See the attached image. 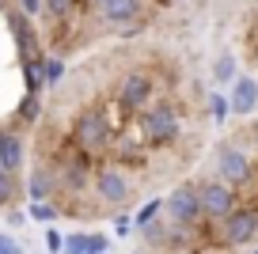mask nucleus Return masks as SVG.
Instances as JSON below:
<instances>
[{"label": "nucleus", "instance_id": "obj_10", "mask_svg": "<svg viewBox=\"0 0 258 254\" xmlns=\"http://www.w3.org/2000/svg\"><path fill=\"white\" fill-rule=\"evenodd\" d=\"M258 106V84L250 76L235 80V88H232V114H254Z\"/></svg>", "mask_w": 258, "mask_h": 254}, {"label": "nucleus", "instance_id": "obj_1", "mask_svg": "<svg viewBox=\"0 0 258 254\" xmlns=\"http://www.w3.org/2000/svg\"><path fill=\"white\" fill-rule=\"evenodd\" d=\"M202 209L209 220H228V216H235V194L228 182H205L202 190Z\"/></svg>", "mask_w": 258, "mask_h": 254}, {"label": "nucleus", "instance_id": "obj_29", "mask_svg": "<svg viewBox=\"0 0 258 254\" xmlns=\"http://www.w3.org/2000/svg\"><path fill=\"white\" fill-rule=\"evenodd\" d=\"M254 254H258V250H254Z\"/></svg>", "mask_w": 258, "mask_h": 254}, {"label": "nucleus", "instance_id": "obj_2", "mask_svg": "<svg viewBox=\"0 0 258 254\" xmlns=\"http://www.w3.org/2000/svg\"><path fill=\"white\" fill-rule=\"evenodd\" d=\"M163 209L171 213V220H175V224H194L198 216H205L202 194L190 190V186H178V190H171L167 201H163Z\"/></svg>", "mask_w": 258, "mask_h": 254}, {"label": "nucleus", "instance_id": "obj_19", "mask_svg": "<svg viewBox=\"0 0 258 254\" xmlns=\"http://www.w3.org/2000/svg\"><path fill=\"white\" fill-rule=\"evenodd\" d=\"M64 76V65L61 61H46V84H61Z\"/></svg>", "mask_w": 258, "mask_h": 254}, {"label": "nucleus", "instance_id": "obj_15", "mask_svg": "<svg viewBox=\"0 0 258 254\" xmlns=\"http://www.w3.org/2000/svg\"><path fill=\"white\" fill-rule=\"evenodd\" d=\"M42 80H46V65H42V61L27 65V88H31V95L42 88Z\"/></svg>", "mask_w": 258, "mask_h": 254}, {"label": "nucleus", "instance_id": "obj_24", "mask_svg": "<svg viewBox=\"0 0 258 254\" xmlns=\"http://www.w3.org/2000/svg\"><path fill=\"white\" fill-rule=\"evenodd\" d=\"M46 246H49V250H61V246H64V239H61V231H57V228L46 231Z\"/></svg>", "mask_w": 258, "mask_h": 254}, {"label": "nucleus", "instance_id": "obj_6", "mask_svg": "<svg viewBox=\"0 0 258 254\" xmlns=\"http://www.w3.org/2000/svg\"><path fill=\"white\" fill-rule=\"evenodd\" d=\"M220 178H224L228 186L247 182V178H250V159H247V152H239V148H224V152H220Z\"/></svg>", "mask_w": 258, "mask_h": 254}, {"label": "nucleus", "instance_id": "obj_3", "mask_svg": "<svg viewBox=\"0 0 258 254\" xmlns=\"http://www.w3.org/2000/svg\"><path fill=\"white\" fill-rule=\"evenodd\" d=\"M141 129H145V137H148V141L163 144V141H175V133H178V118H175V110H171L167 103H156L152 110L145 114Z\"/></svg>", "mask_w": 258, "mask_h": 254}, {"label": "nucleus", "instance_id": "obj_12", "mask_svg": "<svg viewBox=\"0 0 258 254\" xmlns=\"http://www.w3.org/2000/svg\"><path fill=\"white\" fill-rule=\"evenodd\" d=\"M49 186H53V178H49L46 171H31V178H27V198H31V205H46Z\"/></svg>", "mask_w": 258, "mask_h": 254}, {"label": "nucleus", "instance_id": "obj_18", "mask_svg": "<svg viewBox=\"0 0 258 254\" xmlns=\"http://www.w3.org/2000/svg\"><path fill=\"white\" fill-rule=\"evenodd\" d=\"M16 198V182H12L8 171H0V201H12Z\"/></svg>", "mask_w": 258, "mask_h": 254}, {"label": "nucleus", "instance_id": "obj_13", "mask_svg": "<svg viewBox=\"0 0 258 254\" xmlns=\"http://www.w3.org/2000/svg\"><path fill=\"white\" fill-rule=\"evenodd\" d=\"M213 80H220V84L235 80V53H220L217 57V65H213Z\"/></svg>", "mask_w": 258, "mask_h": 254}, {"label": "nucleus", "instance_id": "obj_9", "mask_svg": "<svg viewBox=\"0 0 258 254\" xmlns=\"http://www.w3.org/2000/svg\"><path fill=\"white\" fill-rule=\"evenodd\" d=\"M141 16V0H106L103 4V19L114 27H129Z\"/></svg>", "mask_w": 258, "mask_h": 254}, {"label": "nucleus", "instance_id": "obj_8", "mask_svg": "<svg viewBox=\"0 0 258 254\" xmlns=\"http://www.w3.org/2000/svg\"><path fill=\"white\" fill-rule=\"evenodd\" d=\"M254 231H258V216H254V213H235V216H228V224H224V239H228L232 246L250 243V239H254Z\"/></svg>", "mask_w": 258, "mask_h": 254}, {"label": "nucleus", "instance_id": "obj_4", "mask_svg": "<svg viewBox=\"0 0 258 254\" xmlns=\"http://www.w3.org/2000/svg\"><path fill=\"white\" fill-rule=\"evenodd\" d=\"M152 99V80L145 76V72H129L125 80H121V91H118V103L125 106V110H141V106Z\"/></svg>", "mask_w": 258, "mask_h": 254}, {"label": "nucleus", "instance_id": "obj_20", "mask_svg": "<svg viewBox=\"0 0 258 254\" xmlns=\"http://www.w3.org/2000/svg\"><path fill=\"white\" fill-rule=\"evenodd\" d=\"M46 12L49 16H64V12H73V0H46Z\"/></svg>", "mask_w": 258, "mask_h": 254}, {"label": "nucleus", "instance_id": "obj_28", "mask_svg": "<svg viewBox=\"0 0 258 254\" xmlns=\"http://www.w3.org/2000/svg\"><path fill=\"white\" fill-rule=\"evenodd\" d=\"M103 4H106V0H103Z\"/></svg>", "mask_w": 258, "mask_h": 254}, {"label": "nucleus", "instance_id": "obj_25", "mask_svg": "<svg viewBox=\"0 0 258 254\" xmlns=\"http://www.w3.org/2000/svg\"><path fill=\"white\" fill-rule=\"evenodd\" d=\"M114 231H118V235H129V231H133V220H129V216H118V220H114Z\"/></svg>", "mask_w": 258, "mask_h": 254}, {"label": "nucleus", "instance_id": "obj_23", "mask_svg": "<svg viewBox=\"0 0 258 254\" xmlns=\"http://www.w3.org/2000/svg\"><path fill=\"white\" fill-rule=\"evenodd\" d=\"M0 254H23V250H19V243H16V239L8 235V231L0 235Z\"/></svg>", "mask_w": 258, "mask_h": 254}, {"label": "nucleus", "instance_id": "obj_27", "mask_svg": "<svg viewBox=\"0 0 258 254\" xmlns=\"http://www.w3.org/2000/svg\"><path fill=\"white\" fill-rule=\"evenodd\" d=\"M106 250V239L103 235H91V254H103Z\"/></svg>", "mask_w": 258, "mask_h": 254}, {"label": "nucleus", "instance_id": "obj_16", "mask_svg": "<svg viewBox=\"0 0 258 254\" xmlns=\"http://www.w3.org/2000/svg\"><path fill=\"white\" fill-rule=\"evenodd\" d=\"M209 110H213V118H217V121H224V118H228V110H232V99L213 95V99H209Z\"/></svg>", "mask_w": 258, "mask_h": 254}, {"label": "nucleus", "instance_id": "obj_5", "mask_svg": "<svg viewBox=\"0 0 258 254\" xmlns=\"http://www.w3.org/2000/svg\"><path fill=\"white\" fill-rule=\"evenodd\" d=\"M106 121H103V114H84L80 121H76V141H80V148H88V152H99L106 144Z\"/></svg>", "mask_w": 258, "mask_h": 254}, {"label": "nucleus", "instance_id": "obj_14", "mask_svg": "<svg viewBox=\"0 0 258 254\" xmlns=\"http://www.w3.org/2000/svg\"><path fill=\"white\" fill-rule=\"evenodd\" d=\"M163 209V201H148L145 209H141L137 216H133V224H137V228H148V224H156V213H160Z\"/></svg>", "mask_w": 258, "mask_h": 254}, {"label": "nucleus", "instance_id": "obj_17", "mask_svg": "<svg viewBox=\"0 0 258 254\" xmlns=\"http://www.w3.org/2000/svg\"><path fill=\"white\" fill-rule=\"evenodd\" d=\"M38 110H42V103H38V95H27L23 99V106H19V118H38Z\"/></svg>", "mask_w": 258, "mask_h": 254}, {"label": "nucleus", "instance_id": "obj_21", "mask_svg": "<svg viewBox=\"0 0 258 254\" xmlns=\"http://www.w3.org/2000/svg\"><path fill=\"white\" fill-rule=\"evenodd\" d=\"M27 213H31V220H53V209L49 205H27Z\"/></svg>", "mask_w": 258, "mask_h": 254}, {"label": "nucleus", "instance_id": "obj_22", "mask_svg": "<svg viewBox=\"0 0 258 254\" xmlns=\"http://www.w3.org/2000/svg\"><path fill=\"white\" fill-rule=\"evenodd\" d=\"M42 8H46V0H19V12H23V16H38Z\"/></svg>", "mask_w": 258, "mask_h": 254}, {"label": "nucleus", "instance_id": "obj_7", "mask_svg": "<svg viewBox=\"0 0 258 254\" xmlns=\"http://www.w3.org/2000/svg\"><path fill=\"white\" fill-rule=\"evenodd\" d=\"M95 194H99L103 201H110V205H121V201L129 198V182H125V175H121V171H99Z\"/></svg>", "mask_w": 258, "mask_h": 254}, {"label": "nucleus", "instance_id": "obj_26", "mask_svg": "<svg viewBox=\"0 0 258 254\" xmlns=\"http://www.w3.org/2000/svg\"><path fill=\"white\" fill-rule=\"evenodd\" d=\"M8 228H23V213H19V209L8 213Z\"/></svg>", "mask_w": 258, "mask_h": 254}, {"label": "nucleus", "instance_id": "obj_11", "mask_svg": "<svg viewBox=\"0 0 258 254\" xmlns=\"http://www.w3.org/2000/svg\"><path fill=\"white\" fill-rule=\"evenodd\" d=\"M19 167H23V141L16 133H4L0 137V171L16 175Z\"/></svg>", "mask_w": 258, "mask_h": 254}]
</instances>
